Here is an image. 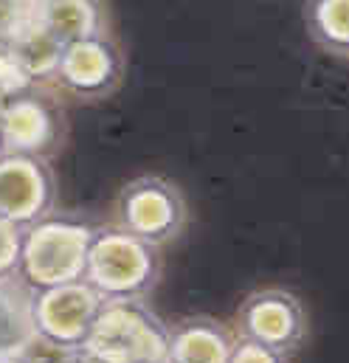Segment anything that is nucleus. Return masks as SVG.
Instances as JSON below:
<instances>
[{"label": "nucleus", "mask_w": 349, "mask_h": 363, "mask_svg": "<svg viewBox=\"0 0 349 363\" xmlns=\"http://www.w3.org/2000/svg\"><path fill=\"white\" fill-rule=\"evenodd\" d=\"M93 231V225L68 217H45L26 228L20 242L17 279L31 293L79 281L85 276Z\"/></svg>", "instance_id": "obj_1"}, {"label": "nucleus", "mask_w": 349, "mask_h": 363, "mask_svg": "<svg viewBox=\"0 0 349 363\" xmlns=\"http://www.w3.org/2000/svg\"><path fill=\"white\" fill-rule=\"evenodd\" d=\"M158 248L121 231L118 225H104L93 231L87 248L85 279L104 301L144 298L158 281Z\"/></svg>", "instance_id": "obj_2"}, {"label": "nucleus", "mask_w": 349, "mask_h": 363, "mask_svg": "<svg viewBox=\"0 0 349 363\" xmlns=\"http://www.w3.org/2000/svg\"><path fill=\"white\" fill-rule=\"evenodd\" d=\"M82 350L104 363H167L170 327L144 298L104 301Z\"/></svg>", "instance_id": "obj_3"}, {"label": "nucleus", "mask_w": 349, "mask_h": 363, "mask_svg": "<svg viewBox=\"0 0 349 363\" xmlns=\"http://www.w3.org/2000/svg\"><path fill=\"white\" fill-rule=\"evenodd\" d=\"M113 214V225L144 240L153 248H161L183 231L186 200L172 181L161 175H138L121 186Z\"/></svg>", "instance_id": "obj_4"}, {"label": "nucleus", "mask_w": 349, "mask_h": 363, "mask_svg": "<svg viewBox=\"0 0 349 363\" xmlns=\"http://www.w3.org/2000/svg\"><path fill=\"white\" fill-rule=\"evenodd\" d=\"M234 335L276 355H293L307 338V310L284 287H260L234 313Z\"/></svg>", "instance_id": "obj_5"}, {"label": "nucleus", "mask_w": 349, "mask_h": 363, "mask_svg": "<svg viewBox=\"0 0 349 363\" xmlns=\"http://www.w3.org/2000/svg\"><path fill=\"white\" fill-rule=\"evenodd\" d=\"M124 77V54L118 43L104 31L96 37H85L60 48L51 85L79 101L107 99L121 85Z\"/></svg>", "instance_id": "obj_6"}, {"label": "nucleus", "mask_w": 349, "mask_h": 363, "mask_svg": "<svg viewBox=\"0 0 349 363\" xmlns=\"http://www.w3.org/2000/svg\"><path fill=\"white\" fill-rule=\"evenodd\" d=\"M62 116L45 93L26 88L0 101V155L48 161L62 144Z\"/></svg>", "instance_id": "obj_7"}, {"label": "nucleus", "mask_w": 349, "mask_h": 363, "mask_svg": "<svg viewBox=\"0 0 349 363\" xmlns=\"http://www.w3.org/2000/svg\"><path fill=\"white\" fill-rule=\"evenodd\" d=\"M101 304L104 298L85 279L48 287V290H37L31 293V327L37 335L54 344L82 350Z\"/></svg>", "instance_id": "obj_8"}, {"label": "nucleus", "mask_w": 349, "mask_h": 363, "mask_svg": "<svg viewBox=\"0 0 349 363\" xmlns=\"http://www.w3.org/2000/svg\"><path fill=\"white\" fill-rule=\"evenodd\" d=\"M57 183L48 161L31 155H0V220L20 231L51 217Z\"/></svg>", "instance_id": "obj_9"}, {"label": "nucleus", "mask_w": 349, "mask_h": 363, "mask_svg": "<svg viewBox=\"0 0 349 363\" xmlns=\"http://www.w3.org/2000/svg\"><path fill=\"white\" fill-rule=\"evenodd\" d=\"M234 344V330L209 315H192L170 330L167 363H228Z\"/></svg>", "instance_id": "obj_10"}, {"label": "nucleus", "mask_w": 349, "mask_h": 363, "mask_svg": "<svg viewBox=\"0 0 349 363\" xmlns=\"http://www.w3.org/2000/svg\"><path fill=\"white\" fill-rule=\"evenodd\" d=\"M34 17L60 48L104 34V9L99 0H37Z\"/></svg>", "instance_id": "obj_11"}, {"label": "nucleus", "mask_w": 349, "mask_h": 363, "mask_svg": "<svg viewBox=\"0 0 349 363\" xmlns=\"http://www.w3.org/2000/svg\"><path fill=\"white\" fill-rule=\"evenodd\" d=\"M31 333V290L17 279V273L0 279V355L20 350Z\"/></svg>", "instance_id": "obj_12"}, {"label": "nucleus", "mask_w": 349, "mask_h": 363, "mask_svg": "<svg viewBox=\"0 0 349 363\" xmlns=\"http://www.w3.org/2000/svg\"><path fill=\"white\" fill-rule=\"evenodd\" d=\"M304 26L324 51L349 57V0H307Z\"/></svg>", "instance_id": "obj_13"}, {"label": "nucleus", "mask_w": 349, "mask_h": 363, "mask_svg": "<svg viewBox=\"0 0 349 363\" xmlns=\"http://www.w3.org/2000/svg\"><path fill=\"white\" fill-rule=\"evenodd\" d=\"M14 355L23 363H74L79 350H71V347H62V344H54L37 333L28 335V341H23L20 350H14Z\"/></svg>", "instance_id": "obj_14"}, {"label": "nucleus", "mask_w": 349, "mask_h": 363, "mask_svg": "<svg viewBox=\"0 0 349 363\" xmlns=\"http://www.w3.org/2000/svg\"><path fill=\"white\" fill-rule=\"evenodd\" d=\"M20 242H23V231L17 225L0 220V279H9L17 273Z\"/></svg>", "instance_id": "obj_15"}, {"label": "nucleus", "mask_w": 349, "mask_h": 363, "mask_svg": "<svg viewBox=\"0 0 349 363\" xmlns=\"http://www.w3.org/2000/svg\"><path fill=\"white\" fill-rule=\"evenodd\" d=\"M228 363H287V358L265 350L260 344H251V341L237 338V344H234V350L228 355Z\"/></svg>", "instance_id": "obj_16"}, {"label": "nucleus", "mask_w": 349, "mask_h": 363, "mask_svg": "<svg viewBox=\"0 0 349 363\" xmlns=\"http://www.w3.org/2000/svg\"><path fill=\"white\" fill-rule=\"evenodd\" d=\"M74 363H104V361L96 358V355H90V352H85V350H79V355H77V361Z\"/></svg>", "instance_id": "obj_17"}, {"label": "nucleus", "mask_w": 349, "mask_h": 363, "mask_svg": "<svg viewBox=\"0 0 349 363\" xmlns=\"http://www.w3.org/2000/svg\"><path fill=\"white\" fill-rule=\"evenodd\" d=\"M0 363H23L14 352H9V355H0Z\"/></svg>", "instance_id": "obj_18"}]
</instances>
